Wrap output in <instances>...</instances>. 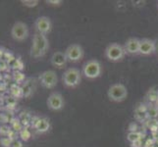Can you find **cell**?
Segmentation results:
<instances>
[{"instance_id":"cell-26","label":"cell","mask_w":158,"mask_h":147,"mask_svg":"<svg viewBox=\"0 0 158 147\" xmlns=\"http://www.w3.org/2000/svg\"><path fill=\"white\" fill-rule=\"evenodd\" d=\"M132 144V147H143V141H141V139L138 140V141H135V142L131 143Z\"/></svg>"},{"instance_id":"cell-7","label":"cell","mask_w":158,"mask_h":147,"mask_svg":"<svg viewBox=\"0 0 158 147\" xmlns=\"http://www.w3.org/2000/svg\"><path fill=\"white\" fill-rule=\"evenodd\" d=\"M64 52L66 54L68 61L73 62V63L81 61L85 55L84 48L80 44H77V43H73V44L69 45Z\"/></svg>"},{"instance_id":"cell-11","label":"cell","mask_w":158,"mask_h":147,"mask_svg":"<svg viewBox=\"0 0 158 147\" xmlns=\"http://www.w3.org/2000/svg\"><path fill=\"white\" fill-rule=\"evenodd\" d=\"M156 50V43L154 40L149 39H140L139 44V54L143 56H148L153 54Z\"/></svg>"},{"instance_id":"cell-6","label":"cell","mask_w":158,"mask_h":147,"mask_svg":"<svg viewBox=\"0 0 158 147\" xmlns=\"http://www.w3.org/2000/svg\"><path fill=\"white\" fill-rule=\"evenodd\" d=\"M39 80L42 88L46 89H53L58 84L57 74L53 70H47L42 72L40 75Z\"/></svg>"},{"instance_id":"cell-10","label":"cell","mask_w":158,"mask_h":147,"mask_svg":"<svg viewBox=\"0 0 158 147\" xmlns=\"http://www.w3.org/2000/svg\"><path fill=\"white\" fill-rule=\"evenodd\" d=\"M31 45L40 49L41 51L46 53L48 49H49V41H48V39L46 35L39 34V32H35L34 36H32V44Z\"/></svg>"},{"instance_id":"cell-16","label":"cell","mask_w":158,"mask_h":147,"mask_svg":"<svg viewBox=\"0 0 158 147\" xmlns=\"http://www.w3.org/2000/svg\"><path fill=\"white\" fill-rule=\"evenodd\" d=\"M145 99L148 101L149 104H156L158 101V90L153 88L149 89L145 95Z\"/></svg>"},{"instance_id":"cell-24","label":"cell","mask_w":158,"mask_h":147,"mask_svg":"<svg viewBox=\"0 0 158 147\" xmlns=\"http://www.w3.org/2000/svg\"><path fill=\"white\" fill-rule=\"evenodd\" d=\"M46 3L49 5H53V6H60L63 1L62 0H46Z\"/></svg>"},{"instance_id":"cell-25","label":"cell","mask_w":158,"mask_h":147,"mask_svg":"<svg viewBox=\"0 0 158 147\" xmlns=\"http://www.w3.org/2000/svg\"><path fill=\"white\" fill-rule=\"evenodd\" d=\"M9 67V65L7 64V62L5 61V60H1L0 61V71L3 72V71H6Z\"/></svg>"},{"instance_id":"cell-20","label":"cell","mask_w":158,"mask_h":147,"mask_svg":"<svg viewBox=\"0 0 158 147\" xmlns=\"http://www.w3.org/2000/svg\"><path fill=\"white\" fill-rule=\"evenodd\" d=\"M13 79H14V80L16 81V83L21 84V83H23V81H24L26 77H25V75L21 72V71H14Z\"/></svg>"},{"instance_id":"cell-15","label":"cell","mask_w":158,"mask_h":147,"mask_svg":"<svg viewBox=\"0 0 158 147\" xmlns=\"http://www.w3.org/2000/svg\"><path fill=\"white\" fill-rule=\"evenodd\" d=\"M135 118L138 121H145L148 119V111H146V105L140 103L135 109Z\"/></svg>"},{"instance_id":"cell-13","label":"cell","mask_w":158,"mask_h":147,"mask_svg":"<svg viewBox=\"0 0 158 147\" xmlns=\"http://www.w3.org/2000/svg\"><path fill=\"white\" fill-rule=\"evenodd\" d=\"M139 44H140V39H137V37H131V39H129L126 41L124 45L126 53L131 54V55L139 54Z\"/></svg>"},{"instance_id":"cell-18","label":"cell","mask_w":158,"mask_h":147,"mask_svg":"<svg viewBox=\"0 0 158 147\" xmlns=\"http://www.w3.org/2000/svg\"><path fill=\"white\" fill-rule=\"evenodd\" d=\"M30 55L31 57L35 58V59H39V58H41L45 55V52L41 51L40 49L36 48L35 46H31V51H30Z\"/></svg>"},{"instance_id":"cell-21","label":"cell","mask_w":158,"mask_h":147,"mask_svg":"<svg viewBox=\"0 0 158 147\" xmlns=\"http://www.w3.org/2000/svg\"><path fill=\"white\" fill-rule=\"evenodd\" d=\"M21 3H23L25 7L28 8H34L39 5L40 1L39 0H21Z\"/></svg>"},{"instance_id":"cell-27","label":"cell","mask_w":158,"mask_h":147,"mask_svg":"<svg viewBox=\"0 0 158 147\" xmlns=\"http://www.w3.org/2000/svg\"><path fill=\"white\" fill-rule=\"evenodd\" d=\"M3 54H4L3 49H2V48H0V61H1L2 58H3Z\"/></svg>"},{"instance_id":"cell-9","label":"cell","mask_w":158,"mask_h":147,"mask_svg":"<svg viewBox=\"0 0 158 147\" xmlns=\"http://www.w3.org/2000/svg\"><path fill=\"white\" fill-rule=\"evenodd\" d=\"M35 29L39 34L47 35L52 30L51 20L46 16H40L35 22Z\"/></svg>"},{"instance_id":"cell-2","label":"cell","mask_w":158,"mask_h":147,"mask_svg":"<svg viewBox=\"0 0 158 147\" xmlns=\"http://www.w3.org/2000/svg\"><path fill=\"white\" fill-rule=\"evenodd\" d=\"M81 73L86 79L89 80H95L99 78L102 74V66L99 61L95 59L89 60L88 62L85 63L83 66Z\"/></svg>"},{"instance_id":"cell-28","label":"cell","mask_w":158,"mask_h":147,"mask_svg":"<svg viewBox=\"0 0 158 147\" xmlns=\"http://www.w3.org/2000/svg\"><path fill=\"white\" fill-rule=\"evenodd\" d=\"M155 105H156V107H157V108H158V101H157V102H156V104H155Z\"/></svg>"},{"instance_id":"cell-22","label":"cell","mask_w":158,"mask_h":147,"mask_svg":"<svg viewBox=\"0 0 158 147\" xmlns=\"http://www.w3.org/2000/svg\"><path fill=\"white\" fill-rule=\"evenodd\" d=\"M20 137H21V140L28 141L31 137V133L28 129H21L20 130Z\"/></svg>"},{"instance_id":"cell-23","label":"cell","mask_w":158,"mask_h":147,"mask_svg":"<svg viewBox=\"0 0 158 147\" xmlns=\"http://www.w3.org/2000/svg\"><path fill=\"white\" fill-rule=\"evenodd\" d=\"M11 147H24V145L21 139H13L12 143H11Z\"/></svg>"},{"instance_id":"cell-4","label":"cell","mask_w":158,"mask_h":147,"mask_svg":"<svg viewBox=\"0 0 158 147\" xmlns=\"http://www.w3.org/2000/svg\"><path fill=\"white\" fill-rule=\"evenodd\" d=\"M128 88L123 84H113L107 91L108 98L113 102H123L128 97Z\"/></svg>"},{"instance_id":"cell-1","label":"cell","mask_w":158,"mask_h":147,"mask_svg":"<svg viewBox=\"0 0 158 147\" xmlns=\"http://www.w3.org/2000/svg\"><path fill=\"white\" fill-rule=\"evenodd\" d=\"M81 73L77 68H69L62 75V83L69 88H75L81 84Z\"/></svg>"},{"instance_id":"cell-8","label":"cell","mask_w":158,"mask_h":147,"mask_svg":"<svg viewBox=\"0 0 158 147\" xmlns=\"http://www.w3.org/2000/svg\"><path fill=\"white\" fill-rule=\"evenodd\" d=\"M46 104L48 109L51 111H61L65 106L64 97L60 92L54 91L48 96L46 100Z\"/></svg>"},{"instance_id":"cell-17","label":"cell","mask_w":158,"mask_h":147,"mask_svg":"<svg viewBox=\"0 0 158 147\" xmlns=\"http://www.w3.org/2000/svg\"><path fill=\"white\" fill-rule=\"evenodd\" d=\"M146 111H148V117L149 119L158 118V108L156 107L155 104L146 105Z\"/></svg>"},{"instance_id":"cell-5","label":"cell","mask_w":158,"mask_h":147,"mask_svg":"<svg viewBox=\"0 0 158 147\" xmlns=\"http://www.w3.org/2000/svg\"><path fill=\"white\" fill-rule=\"evenodd\" d=\"M10 34L15 41L23 42L28 39V37L30 35V30L28 25L26 23L21 21H17L16 23H14L12 28H11Z\"/></svg>"},{"instance_id":"cell-3","label":"cell","mask_w":158,"mask_h":147,"mask_svg":"<svg viewBox=\"0 0 158 147\" xmlns=\"http://www.w3.org/2000/svg\"><path fill=\"white\" fill-rule=\"evenodd\" d=\"M105 57L111 62H120L124 59L126 55V50L125 47L121 44H119L117 42L110 43L105 49L104 51Z\"/></svg>"},{"instance_id":"cell-19","label":"cell","mask_w":158,"mask_h":147,"mask_svg":"<svg viewBox=\"0 0 158 147\" xmlns=\"http://www.w3.org/2000/svg\"><path fill=\"white\" fill-rule=\"evenodd\" d=\"M127 139L129 142L133 143L135 141L141 139V133L139 132H129V133L127 134Z\"/></svg>"},{"instance_id":"cell-12","label":"cell","mask_w":158,"mask_h":147,"mask_svg":"<svg viewBox=\"0 0 158 147\" xmlns=\"http://www.w3.org/2000/svg\"><path fill=\"white\" fill-rule=\"evenodd\" d=\"M50 63L52 66L55 68H58V69L64 68L68 63V59L66 57V54H65V52H62V51L54 52L50 58Z\"/></svg>"},{"instance_id":"cell-14","label":"cell","mask_w":158,"mask_h":147,"mask_svg":"<svg viewBox=\"0 0 158 147\" xmlns=\"http://www.w3.org/2000/svg\"><path fill=\"white\" fill-rule=\"evenodd\" d=\"M34 127L36 130V133H45L50 129V122L47 118H36V121Z\"/></svg>"}]
</instances>
